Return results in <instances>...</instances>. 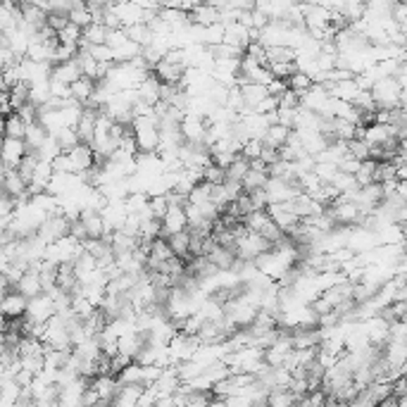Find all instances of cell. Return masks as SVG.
<instances>
[{
  "instance_id": "obj_27",
  "label": "cell",
  "mask_w": 407,
  "mask_h": 407,
  "mask_svg": "<svg viewBox=\"0 0 407 407\" xmlns=\"http://www.w3.org/2000/svg\"><path fill=\"white\" fill-rule=\"evenodd\" d=\"M120 384H143V364L141 362H129L120 374H117Z\"/></svg>"
},
{
  "instance_id": "obj_43",
  "label": "cell",
  "mask_w": 407,
  "mask_h": 407,
  "mask_svg": "<svg viewBox=\"0 0 407 407\" xmlns=\"http://www.w3.org/2000/svg\"><path fill=\"white\" fill-rule=\"evenodd\" d=\"M84 3H88V0H72V5H84Z\"/></svg>"
},
{
  "instance_id": "obj_36",
  "label": "cell",
  "mask_w": 407,
  "mask_h": 407,
  "mask_svg": "<svg viewBox=\"0 0 407 407\" xmlns=\"http://www.w3.org/2000/svg\"><path fill=\"white\" fill-rule=\"evenodd\" d=\"M341 171V167L339 164H334V162H317L314 164V174L319 176L321 181H324V184H331V181H334V176L339 174Z\"/></svg>"
},
{
  "instance_id": "obj_6",
  "label": "cell",
  "mask_w": 407,
  "mask_h": 407,
  "mask_svg": "<svg viewBox=\"0 0 407 407\" xmlns=\"http://www.w3.org/2000/svg\"><path fill=\"white\" fill-rule=\"evenodd\" d=\"M26 307H29V298L24 296L17 288L8 291L3 296V317L5 319H19L26 314Z\"/></svg>"
},
{
  "instance_id": "obj_17",
  "label": "cell",
  "mask_w": 407,
  "mask_h": 407,
  "mask_svg": "<svg viewBox=\"0 0 407 407\" xmlns=\"http://www.w3.org/2000/svg\"><path fill=\"white\" fill-rule=\"evenodd\" d=\"M107 34L110 29L103 21H93V24L84 26V39L79 43V48H88V46H98V43H107Z\"/></svg>"
},
{
  "instance_id": "obj_18",
  "label": "cell",
  "mask_w": 407,
  "mask_h": 407,
  "mask_svg": "<svg viewBox=\"0 0 407 407\" xmlns=\"http://www.w3.org/2000/svg\"><path fill=\"white\" fill-rule=\"evenodd\" d=\"M95 88H98V82H95V79L82 77L79 82L72 84V98H77L79 103L86 105V103H91V100H93Z\"/></svg>"
},
{
  "instance_id": "obj_11",
  "label": "cell",
  "mask_w": 407,
  "mask_h": 407,
  "mask_svg": "<svg viewBox=\"0 0 407 407\" xmlns=\"http://www.w3.org/2000/svg\"><path fill=\"white\" fill-rule=\"evenodd\" d=\"M15 288L24 293L26 298H34V296H39V293L46 291V288H43V278L39 274V269H34V267H29V269L21 274L19 283Z\"/></svg>"
},
{
  "instance_id": "obj_8",
  "label": "cell",
  "mask_w": 407,
  "mask_h": 407,
  "mask_svg": "<svg viewBox=\"0 0 407 407\" xmlns=\"http://www.w3.org/2000/svg\"><path fill=\"white\" fill-rule=\"evenodd\" d=\"M26 153H29V146H26L24 138L5 136V143H3V167H19Z\"/></svg>"
},
{
  "instance_id": "obj_2",
  "label": "cell",
  "mask_w": 407,
  "mask_h": 407,
  "mask_svg": "<svg viewBox=\"0 0 407 407\" xmlns=\"http://www.w3.org/2000/svg\"><path fill=\"white\" fill-rule=\"evenodd\" d=\"M55 312H57L55 300H53L50 293L43 291V293H39V296L29 298V307H26L24 317H29L31 321H36V324H43V321H48Z\"/></svg>"
},
{
  "instance_id": "obj_30",
  "label": "cell",
  "mask_w": 407,
  "mask_h": 407,
  "mask_svg": "<svg viewBox=\"0 0 407 407\" xmlns=\"http://www.w3.org/2000/svg\"><path fill=\"white\" fill-rule=\"evenodd\" d=\"M60 153H64V150L60 146V141H57V136H48L46 141H43V146L36 150V155H39L41 160H48V162H53Z\"/></svg>"
},
{
  "instance_id": "obj_28",
  "label": "cell",
  "mask_w": 407,
  "mask_h": 407,
  "mask_svg": "<svg viewBox=\"0 0 407 407\" xmlns=\"http://www.w3.org/2000/svg\"><path fill=\"white\" fill-rule=\"evenodd\" d=\"M267 179H269V174H267V171L250 167L248 174L243 176V189L248 191V193H250V191H257V189H265V186H267Z\"/></svg>"
},
{
  "instance_id": "obj_12",
  "label": "cell",
  "mask_w": 407,
  "mask_h": 407,
  "mask_svg": "<svg viewBox=\"0 0 407 407\" xmlns=\"http://www.w3.org/2000/svg\"><path fill=\"white\" fill-rule=\"evenodd\" d=\"M155 74H158L160 82H164V84H181V79H184V74H186V67L162 57V60L158 62V67H155Z\"/></svg>"
},
{
  "instance_id": "obj_25",
  "label": "cell",
  "mask_w": 407,
  "mask_h": 407,
  "mask_svg": "<svg viewBox=\"0 0 407 407\" xmlns=\"http://www.w3.org/2000/svg\"><path fill=\"white\" fill-rule=\"evenodd\" d=\"M57 39H60V43H67V46H79L84 39V26H79L77 21L69 19L67 26H62V29L57 31Z\"/></svg>"
},
{
  "instance_id": "obj_42",
  "label": "cell",
  "mask_w": 407,
  "mask_h": 407,
  "mask_svg": "<svg viewBox=\"0 0 407 407\" xmlns=\"http://www.w3.org/2000/svg\"><path fill=\"white\" fill-rule=\"evenodd\" d=\"M267 88H269V93H272V95H281L283 91L288 88V82H286V79H276V77H274V82L267 84Z\"/></svg>"
},
{
  "instance_id": "obj_3",
  "label": "cell",
  "mask_w": 407,
  "mask_h": 407,
  "mask_svg": "<svg viewBox=\"0 0 407 407\" xmlns=\"http://www.w3.org/2000/svg\"><path fill=\"white\" fill-rule=\"evenodd\" d=\"M207 129H210V124H207L205 117L193 115V112H186V117L181 120V133L191 143H205Z\"/></svg>"
},
{
  "instance_id": "obj_26",
  "label": "cell",
  "mask_w": 407,
  "mask_h": 407,
  "mask_svg": "<svg viewBox=\"0 0 407 407\" xmlns=\"http://www.w3.org/2000/svg\"><path fill=\"white\" fill-rule=\"evenodd\" d=\"M69 19L77 21L79 26H88L95 21V12H93V5L84 3V5H72L69 8Z\"/></svg>"
},
{
  "instance_id": "obj_15",
  "label": "cell",
  "mask_w": 407,
  "mask_h": 407,
  "mask_svg": "<svg viewBox=\"0 0 407 407\" xmlns=\"http://www.w3.org/2000/svg\"><path fill=\"white\" fill-rule=\"evenodd\" d=\"M160 91H162V82H160L158 74L150 72L141 84H138V98L146 100L150 105H158L160 103Z\"/></svg>"
},
{
  "instance_id": "obj_1",
  "label": "cell",
  "mask_w": 407,
  "mask_h": 407,
  "mask_svg": "<svg viewBox=\"0 0 407 407\" xmlns=\"http://www.w3.org/2000/svg\"><path fill=\"white\" fill-rule=\"evenodd\" d=\"M372 95H374V100H377L379 107L393 110V107H400L403 86H400L398 77H384L372 86Z\"/></svg>"
},
{
  "instance_id": "obj_41",
  "label": "cell",
  "mask_w": 407,
  "mask_h": 407,
  "mask_svg": "<svg viewBox=\"0 0 407 407\" xmlns=\"http://www.w3.org/2000/svg\"><path fill=\"white\" fill-rule=\"evenodd\" d=\"M339 167H341V171H348V174H357V171H360V167H362V160H357L355 155L348 153L346 158H343V162L339 164Z\"/></svg>"
},
{
  "instance_id": "obj_22",
  "label": "cell",
  "mask_w": 407,
  "mask_h": 407,
  "mask_svg": "<svg viewBox=\"0 0 407 407\" xmlns=\"http://www.w3.org/2000/svg\"><path fill=\"white\" fill-rule=\"evenodd\" d=\"M293 129L283 126V124H269V129L265 131V136H262V141L267 143V146L272 148H281L288 143V136H291Z\"/></svg>"
},
{
  "instance_id": "obj_34",
  "label": "cell",
  "mask_w": 407,
  "mask_h": 407,
  "mask_svg": "<svg viewBox=\"0 0 407 407\" xmlns=\"http://www.w3.org/2000/svg\"><path fill=\"white\" fill-rule=\"evenodd\" d=\"M169 198L167 193L164 196H150V212H153V217L158 219H164V214L169 212Z\"/></svg>"
},
{
  "instance_id": "obj_38",
  "label": "cell",
  "mask_w": 407,
  "mask_h": 407,
  "mask_svg": "<svg viewBox=\"0 0 407 407\" xmlns=\"http://www.w3.org/2000/svg\"><path fill=\"white\" fill-rule=\"evenodd\" d=\"M348 153L355 155L357 160H367L369 158V143L360 136L350 138V141H348Z\"/></svg>"
},
{
  "instance_id": "obj_24",
  "label": "cell",
  "mask_w": 407,
  "mask_h": 407,
  "mask_svg": "<svg viewBox=\"0 0 407 407\" xmlns=\"http://www.w3.org/2000/svg\"><path fill=\"white\" fill-rule=\"evenodd\" d=\"M243 88V95H245V103H248L250 107H255L257 103H262V100L269 95V88H267L265 84H257V82H248L240 86Z\"/></svg>"
},
{
  "instance_id": "obj_35",
  "label": "cell",
  "mask_w": 407,
  "mask_h": 407,
  "mask_svg": "<svg viewBox=\"0 0 407 407\" xmlns=\"http://www.w3.org/2000/svg\"><path fill=\"white\" fill-rule=\"evenodd\" d=\"M202 179L210 181V184H224V181H227V169L219 167V164L212 160V162L205 167V171H202Z\"/></svg>"
},
{
  "instance_id": "obj_32",
  "label": "cell",
  "mask_w": 407,
  "mask_h": 407,
  "mask_svg": "<svg viewBox=\"0 0 407 407\" xmlns=\"http://www.w3.org/2000/svg\"><path fill=\"white\" fill-rule=\"evenodd\" d=\"M212 189H214V184H210V181L202 179L200 184H198L196 189L191 191L189 202H196V205H202V202L212 200Z\"/></svg>"
},
{
  "instance_id": "obj_9",
  "label": "cell",
  "mask_w": 407,
  "mask_h": 407,
  "mask_svg": "<svg viewBox=\"0 0 407 407\" xmlns=\"http://www.w3.org/2000/svg\"><path fill=\"white\" fill-rule=\"evenodd\" d=\"M267 210H269L272 219H274V222H276L278 227H281L286 234L291 231V229L300 222V217H298L296 212H293V207H291V200H288V202H272V205L267 207Z\"/></svg>"
},
{
  "instance_id": "obj_14",
  "label": "cell",
  "mask_w": 407,
  "mask_h": 407,
  "mask_svg": "<svg viewBox=\"0 0 407 407\" xmlns=\"http://www.w3.org/2000/svg\"><path fill=\"white\" fill-rule=\"evenodd\" d=\"M21 384L17 379L0 377V407H17V400L21 395Z\"/></svg>"
},
{
  "instance_id": "obj_37",
  "label": "cell",
  "mask_w": 407,
  "mask_h": 407,
  "mask_svg": "<svg viewBox=\"0 0 407 407\" xmlns=\"http://www.w3.org/2000/svg\"><path fill=\"white\" fill-rule=\"evenodd\" d=\"M312 84H314L312 77H307L305 72H296L291 79H288V86H291V88L296 91V93H300V95H303L305 91H310V86H312Z\"/></svg>"
},
{
  "instance_id": "obj_4",
  "label": "cell",
  "mask_w": 407,
  "mask_h": 407,
  "mask_svg": "<svg viewBox=\"0 0 407 407\" xmlns=\"http://www.w3.org/2000/svg\"><path fill=\"white\" fill-rule=\"evenodd\" d=\"M69 227H72V219H67L62 212H55V214H50V217H48L46 222L41 224L39 234L48 240V243H53V240H57V238H62V236H67L69 234Z\"/></svg>"
},
{
  "instance_id": "obj_16",
  "label": "cell",
  "mask_w": 407,
  "mask_h": 407,
  "mask_svg": "<svg viewBox=\"0 0 407 407\" xmlns=\"http://www.w3.org/2000/svg\"><path fill=\"white\" fill-rule=\"evenodd\" d=\"M84 222L86 231H88V238H100V236L105 234V219L103 214L98 210H93V207H84L82 210V217H79Z\"/></svg>"
},
{
  "instance_id": "obj_13",
  "label": "cell",
  "mask_w": 407,
  "mask_h": 407,
  "mask_svg": "<svg viewBox=\"0 0 407 407\" xmlns=\"http://www.w3.org/2000/svg\"><path fill=\"white\" fill-rule=\"evenodd\" d=\"M191 21L193 24L212 26V24H217V21H222V10L214 8L210 3H200L191 10Z\"/></svg>"
},
{
  "instance_id": "obj_31",
  "label": "cell",
  "mask_w": 407,
  "mask_h": 407,
  "mask_svg": "<svg viewBox=\"0 0 407 407\" xmlns=\"http://www.w3.org/2000/svg\"><path fill=\"white\" fill-rule=\"evenodd\" d=\"M57 141H60V146L64 153H69L72 148H77L79 143H82V136H79L77 126H64L60 133H57Z\"/></svg>"
},
{
  "instance_id": "obj_39",
  "label": "cell",
  "mask_w": 407,
  "mask_h": 407,
  "mask_svg": "<svg viewBox=\"0 0 407 407\" xmlns=\"http://www.w3.org/2000/svg\"><path fill=\"white\" fill-rule=\"evenodd\" d=\"M262 148H265V141H262V138H250V141L243 146V155L248 160H255L262 155Z\"/></svg>"
},
{
  "instance_id": "obj_33",
  "label": "cell",
  "mask_w": 407,
  "mask_h": 407,
  "mask_svg": "<svg viewBox=\"0 0 407 407\" xmlns=\"http://www.w3.org/2000/svg\"><path fill=\"white\" fill-rule=\"evenodd\" d=\"M331 184H334L341 193H348V191L360 189V184H357L355 174H348V171H339V174L334 176V181H331Z\"/></svg>"
},
{
  "instance_id": "obj_5",
  "label": "cell",
  "mask_w": 407,
  "mask_h": 407,
  "mask_svg": "<svg viewBox=\"0 0 407 407\" xmlns=\"http://www.w3.org/2000/svg\"><path fill=\"white\" fill-rule=\"evenodd\" d=\"M69 158H72L74 164V174H84V171L93 169L98 164V155L91 143H79L77 148L69 150Z\"/></svg>"
},
{
  "instance_id": "obj_29",
  "label": "cell",
  "mask_w": 407,
  "mask_h": 407,
  "mask_svg": "<svg viewBox=\"0 0 407 407\" xmlns=\"http://www.w3.org/2000/svg\"><path fill=\"white\" fill-rule=\"evenodd\" d=\"M248 169H250V160L245 158L243 153H238V155H236L234 162L227 167V179H238V181H243V176L248 174Z\"/></svg>"
},
{
  "instance_id": "obj_19",
  "label": "cell",
  "mask_w": 407,
  "mask_h": 407,
  "mask_svg": "<svg viewBox=\"0 0 407 407\" xmlns=\"http://www.w3.org/2000/svg\"><path fill=\"white\" fill-rule=\"evenodd\" d=\"M146 384H122L115 395V405H138Z\"/></svg>"
},
{
  "instance_id": "obj_23",
  "label": "cell",
  "mask_w": 407,
  "mask_h": 407,
  "mask_svg": "<svg viewBox=\"0 0 407 407\" xmlns=\"http://www.w3.org/2000/svg\"><path fill=\"white\" fill-rule=\"evenodd\" d=\"M167 240H169L171 250H174V255L184 257L186 262L191 260V229H186V231H179V234H171Z\"/></svg>"
},
{
  "instance_id": "obj_7",
  "label": "cell",
  "mask_w": 407,
  "mask_h": 407,
  "mask_svg": "<svg viewBox=\"0 0 407 407\" xmlns=\"http://www.w3.org/2000/svg\"><path fill=\"white\" fill-rule=\"evenodd\" d=\"M189 229V217H186V205H171L169 212L162 219V236L169 238L171 234H179Z\"/></svg>"
},
{
  "instance_id": "obj_21",
  "label": "cell",
  "mask_w": 407,
  "mask_h": 407,
  "mask_svg": "<svg viewBox=\"0 0 407 407\" xmlns=\"http://www.w3.org/2000/svg\"><path fill=\"white\" fill-rule=\"evenodd\" d=\"M50 136L48 133V129L41 124V122H29V126H26V136H24V141H26V146H29L31 153H36L41 146H43V141Z\"/></svg>"
},
{
  "instance_id": "obj_10",
  "label": "cell",
  "mask_w": 407,
  "mask_h": 407,
  "mask_svg": "<svg viewBox=\"0 0 407 407\" xmlns=\"http://www.w3.org/2000/svg\"><path fill=\"white\" fill-rule=\"evenodd\" d=\"M82 77H84V72H82V64H79L77 57H74V60H67V62L53 64V79H57V82H64V84L72 86Z\"/></svg>"
},
{
  "instance_id": "obj_20",
  "label": "cell",
  "mask_w": 407,
  "mask_h": 407,
  "mask_svg": "<svg viewBox=\"0 0 407 407\" xmlns=\"http://www.w3.org/2000/svg\"><path fill=\"white\" fill-rule=\"evenodd\" d=\"M26 126H29V122H26L17 110L10 112V115H5V136L24 138L26 136Z\"/></svg>"
},
{
  "instance_id": "obj_40",
  "label": "cell",
  "mask_w": 407,
  "mask_h": 407,
  "mask_svg": "<svg viewBox=\"0 0 407 407\" xmlns=\"http://www.w3.org/2000/svg\"><path fill=\"white\" fill-rule=\"evenodd\" d=\"M250 200H253V210H267L269 207V196L265 189L250 191Z\"/></svg>"
}]
</instances>
